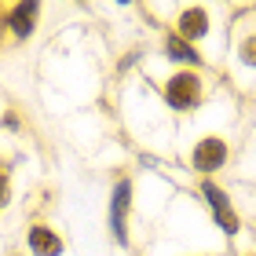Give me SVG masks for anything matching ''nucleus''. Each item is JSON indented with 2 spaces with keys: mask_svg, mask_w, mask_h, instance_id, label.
I'll return each instance as SVG.
<instances>
[{
  "mask_svg": "<svg viewBox=\"0 0 256 256\" xmlns=\"http://www.w3.org/2000/svg\"><path fill=\"white\" fill-rule=\"evenodd\" d=\"M4 198H8V176H0V208H4Z\"/></svg>",
  "mask_w": 256,
  "mask_h": 256,
  "instance_id": "9d476101",
  "label": "nucleus"
},
{
  "mask_svg": "<svg viewBox=\"0 0 256 256\" xmlns=\"http://www.w3.org/2000/svg\"><path fill=\"white\" fill-rule=\"evenodd\" d=\"M198 92H202V80H198L194 74H176L168 80V88H165V99H168V106L187 110V106L198 102Z\"/></svg>",
  "mask_w": 256,
  "mask_h": 256,
  "instance_id": "f257e3e1",
  "label": "nucleus"
},
{
  "mask_svg": "<svg viewBox=\"0 0 256 256\" xmlns=\"http://www.w3.org/2000/svg\"><path fill=\"white\" fill-rule=\"evenodd\" d=\"M33 15H37V0H26V4H18L15 11H11V22H8V26L15 30V37H30Z\"/></svg>",
  "mask_w": 256,
  "mask_h": 256,
  "instance_id": "0eeeda50",
  "label": "nucleus"
},
{
  "mask_svg": "<svg viewBox=\"0 0 256 256\" xmlns=\"http://www.w3.org/2000/svg\"><path fill=\"white\" fill-rule=\"evenodd\" d=\"M128 198H132V183L128 180H121L118 187H114V202H110V227H114V238L121 242H128V234H124V208H128Z\"/></svg>",
  "mask_w": 256,
  "mask_h": 256,
  "instance_id": "20e7f679",
  "label": "nucleus"
},
{
  "mask_svg": "<svg viewBox=\"0 0 256 256\" xmlns=\"http://www.w3.org/2000/svg\"><path fill=\"white\" fill-rule=\"evenodd\" d=\"M165 48H168V55H172L176 62H190V66H194L198 59H202V55H198L183 37H168V40H165Z\"/></svg>",
  "mask_w": 256,
  "mask_h": 256,
  "instance_id": "6e6552de",
  "label": "nucleus"
},
{
  "mask_svg": "<svg viewBox=\"0 0 256 256\" xmlns=\"http://www.w3.org/2000/svg\"><path fill=\"white\" fill-rule=\"evenodd\" d=\"M202 194H205L208 208H212V216L220 220V227H224V234H238V216L230 212V202H227V194L220 190L216 183H205V187H202Z\"/></svg>",
  "mask_w": 256,
  "mask_h": 256,
  "instance_id": "f03ea898",
  "label": "nucleus"
},
{
  "mask_svg": "<svg viewBox=\"0 0 256 256\" xmlns=\"http://www.w3.org/2000/svg\"><path fill=\"white\" fill-rule=\"evenodd\" d=\"M242 59H246V62H252V66H256V40H249V44H246V48H242Z\"/></svg>",
  "mask_w": 256,
  "mask_h": 256,
  "instance_id": "1a4fd4ad",
  "label": "nucleus"
},
{
  "mask_svg": "<svg viewBox=\"0 0 256 256\" xmlns=\"http://www.w3.org/2000/svg\"><path fill=\"white\" fill-rule=\"evenodd\" d=\"M30 249H33V256H59L62 242L48 227H30Z\"/></svg>",
  "mask_w": 256,
  "mask_h": 256,
  "instance_id": "39448f33",
  "label": "nucleus"
},
{
  "mask_svg": "<svg viewBox=\"0 0 256 256\" xmlns=\"http://www.w3.org/2000/svg\"><path fill=\"white\" fill-rule=\"evenodd\" d=\"M227 161V143L224 139H202L194 146V168L198 172H216Z\"/></svg>",
  "mask_w": 256,
  "mask_h": 256,
  "instance_id": "7ed1b4c3",
  "label": "nucleus"
},
{
  "mask_svg": "<svg viewBox=\"0 0 256 256\" xmlns=\"http://www.w3.org/2000/svg\"><path fill=\"white\" fill-rule=\"evenodd\" d=\"M205 30H208V15H205L202 8H187V11L180 15V37L187 40V44H190L194 37H202Z\"/></svg>",
  "mask_w": 256,
  "mask_h": 256,
  "instance_id": "423d86ee",
  "label": "nucleus"
}]
</instances>
